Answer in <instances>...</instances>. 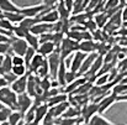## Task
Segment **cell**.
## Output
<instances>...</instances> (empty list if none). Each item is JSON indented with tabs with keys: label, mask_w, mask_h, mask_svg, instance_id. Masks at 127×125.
I'll list each match as a JSON object with an SVG mask.
<instances>
[{
	"label": "cell",
	"mask_w": 127,
	"mask_h": 125,
	"mask_svg": "<svg viewBox=\"0 0 127 125\" xmlns=\"http://www.w3.org/2000/svg\"><path fill=\"white\" fill-rule=\"evenodd\" d=\"M0 104L10 108L11 110H17V94L10 87L1 88L0 89Z\"/></svg>",
	"instance_id": "6da1fadb"
},
{
	"label": "cell",
	"mask_w": 127,
	"mask_h": 125,
	"mask_svg": "<svg viewBox=\"0 0 127 125\" xmlns=\"http://www.w3.org/2000/svg\"><path fill=\"white\" fill-rule=\"evenodd\" d=\"M79 51V42L74 41L69 37H64L63 41L59 46V53H61V60H67L72 53H75Z\"/></svg>",
	"instance_id": "7a4b0ae2"
},
{
	"label": "cell",
	"mask_w": 127,
	"mask_h": 125,
	"mask_svg": "<svg viewBox=\"0 0 127 125\" xmlns=\"http://www.w3.org/2000/svg\"><path fill=\"white\" fill-rule=\"evenodd\" d=\"M49 10L44 4H38V5H31V6H25V7H20V12L25 16V17H38L41 16L44 11Z\"/></svg>",
	"instance_id": "3957f363"
},
{
	"label": "cell",
	"mask_w": 127,
	"mask_h": 125,
	"mask_svg": "<svg viewBox=\"0 0 127 125\" xmlns=\"http://www.w3.org/2000/svg\"><path fill=\"white\" fill-rule=\"evenodd\" d=\"M97 112H99V104L97 103H95V102L86 103L84 107L80 109V115H82L83 123L88 124L91 120V118L97 114Z\"/></svg>",
	"instance_id": "277c9868"
},
{
	"label": "cell",
	"mask_w": 127,
	"mask_h": 125,
	"mask_svg": "<svg viewBox=\"0 0 127 125\" xmlns=\"http://www.w3.org/2000/svg\"><path fill=\"white\" fill-rule=\"evenodd\" d=\"M47 62L49 66V74L52 78H57V73H58V68L61 64V53L59 50L57 48L51 56L47 57Z\"/></svg>",
	"instance_id": "5b68a950"
},
{
	"label": "cell",
	"mask_w": 127,
	"mask_h": 125,
	"mask_svg": "<svg viewBox=\"0 0 127 125\" xmlns=\"http://www.w3.org/2000/svg\"><path fill=\"white\" fill-rule=\"evenodd\" d=\"M33 105V98H31L27 93L17 94V110L21 112L24 115L32 108Z\"/></svg>",
	"instance_id": "8992f818"
},
{
	"label": "cell",
	"mask_w": 127,
	"mask_h": 125,
	"mask_svg": "<svg viewBox=\"0 0 127 125\" xmlns=\"http://www.w3.org/2000/svg\"><path fill=\"white\" fill-rule=\"evenodd\" d=\"M11 51L14 55H19V56H25L27 48H29V45L25 39H17V37H11Z\"/></svg>",
	"instance_id": "52a82bcc"
},
{
	"label": "cell",
	"mask_w": 127,
	"mask_h": 125,
	"mask_svg": "<svg viewBox=\"0 0 127 125\" xmlns=\"http://www.w3.org/2000/svg\"><path fill=\"white\" fill-rule=\"evenodd\" d=\"M117 102V95L115 94V93H112V92H110L107 95H105L97 104H99V112H97V114H104L105 112H107L109 110V108H111L115 103Z\"/></svg>",
	"instance_id": "ba28073f"
},
{
	"label": "cell",
	"mask_w": 127,
	"mask_h": 125,
	"mask_svg": "<svg viewBox=\"0 0 127 125\" xmlns=\"http://www.w3.org/2000/svg\"><path fill=\"white\" fill-rule=\"evenodd\" d=\"M86 56L88 55L84 53V52H82V51H77L75 53H73V58L70 61V66L68 67V69L78 76V72H79V69H80V67H82L83 62H84V60L86 58Z\"/></svg>",
	"instance_id": "9c48e42d"
},
{
	"label": "cell",
	"mask_w": 127,
	"mask_h": 125,
	"mask_svg": "<svg viewBox=\"0 0 127 125\" xmlns=\"http://www.w3.org/2000/svg\"><path fill=\"white\" fill-rule=\"evenodd\" d=\"M38 19H40V22H46V24H51V25H54L61 20L59 14L56 9H49V10L44 11L41 16H38Z\"/></svg>",
	"instance_id": "30bf717a"
},
{
	"label": "cell",
	"mask_w": 127,
	"mask_h": 125,
	"mask_svg": "<svg viewBox=\"0 0 127 125\" xmlns=\"http://www.w3.org/2000/svg\"><path fill=\"white\" fill-rule=\"evenodd\" d=\"M27 77H29V73L26 76H22V77H19L14 83L10 85V88L16 93V94H22V93H26V89H27Z\"/></svg>",
	"instance_id": "8fae6325"
},
{
	"label": "cell",
	"mask_w": 127,
	"mask_h": 125,
	"mask_svg": "<svg viewBox=\"0 0 127 125\" xmlns=\"http://www.w3.org/2000/svg\"><path fill=\"white\" fill-rule=\"evenodd\" d=\"M48 110H49V107L47 105V103H42V104L35 107V120H33V123L38 125L41 124L43 119L46 118V115L48 114Z\"/></svg>",
	"instance_id": "7c38bea8"
},
{
	"label": "cell",
	"mask_w": 127,
	"mask_h": 125,
	"mask_svg": "<svg viewBox=\"0 0 127 125\" xmlns=\"http://www.w3.org/2000/svg\"><path fill=\"white\" fill-rule=\"evenodd\" d=\"M97 56H99L97 52H93V53H89V55L86 56V58L84 60V62H83V64H82V67H80V69H79V72H78V77L84 76L85 73L90 69L91 64L94 63V61L96 60Z\"/></svg>",
	"instance_id": "4fadbf2b"
},
{
	"label": "cell",
	"mask_w": 127,
	"mask_h": 125,
	"mask_svg": "<svg viewBox=\"0 0 127 125\" xmlns=\"http://www.w3.org/2000/svg\"><path fill=\"white\" fill-rule=\"evenodd\" d=\"M70 107V103H69V99L67 100V102H63V103H61V104H58V105H54V107H51L49 108V113L52 114V117L56 119V118H61L64 113H65V110L68 109Z\"/></svg>",
	"instance_id": "5bb4252c"
},
{
	"label": "cell",
	"mask_w": 127,
	"mask_h": 125,
	"mask_svg": "<svg viewBox=\"0 0 127 125\" xmlns=\"http://www.w3.org/2000/svg\"><path fill=\"white\" fill-rule=\"evenodd\" d=\"M53 25H51V24H46V22H38L37 25H35L33 27H32V30L30 31L31 34H33V35H36V36H41L43 34H47V32H53Z\"/></svg>",
	"instance_id": "9a60e30c"
},
{
	"label": "cell",
	"mask_w": 127,
	"mask_h": 125,
	"mask_svg": "<svg viewBox=\"0 0 127 125\" xmlns=\"http://www.w3.org/2000/svg\"><path fill=\"white\" fill-rule=\"evenodd\" d=\"M97 46L99 45L96 42H94L93 40H85V41L79 42V51L89 55V53H93V52H97Z\"/></svg>",
	"instance_id": "2e32d148"
},
{
	"label": "cell",
	"mask_w": 127,
	"mask_h": 125,
	"mask_svg": "<svg viewBox=\"0 0 127 125\" xmlns=\"http://www.w3.org/2000/svg\"><path fill=\"white\" fill-rule=\"evenodd\" d=\"M67 72H68V67H67V64H65V61H64V60H61V64H59L58 73H57V78H56L61 87H65V85H67V82H65Z\"/></svg>",
	"instance_id": "e0dca14e"
},
{
	"label": "cell",
	"mask_w": 127,
	"mask_h": 125,
	"mask_svg": "<svg viewBox=\"0 0 127 125\" xmlns=\"http://www.w3.org/2000/svg\"><path fill=\"white\" fill-rule=\"evenodd\" d=\"M20 7L15 5L11 0H0V12H19Z\"/></svg>",
	"instance_id": "ac0fdd59"
},
{
	"label": "cell",
	"mask_w": 127,
	"mask_h": 125,
	"mask_svg": "<svg viewBox=\"0 0 127 125\" xmlns=\"http://www.w3.org/2000/svg\"><path fill=\"white\" fill-rule=\"evenodd\" d=\"M86 81H88V79H86L85 77H83V78H82V77H78V78L74 79L73 82H70L69 84H67V85L64 87V90H63V92H64L65 94H73V93H74L83 83H85Z\"/></svg>",
	"instance_id": "d6986e66"
},
{
	"label": "cell",
	"mask_w": 127,
	"mask_h": 125,
	"mask_svg": "<svg viewBox=\"0 0 127 125\" xmlns=\"http://www.w3.org/2000/svg\"><path fill=\"white\" fill-rule=\"evenodd\" d=\"M56 50H57V47H56V45H54L53 42H43V43L40 45L37 52H38L40 55H42L43 57H48V56H51Z\"/></svg>",
	"instance_id": "ffe728a7"
},
{
	"label": "cell",
	"mask_w": 127,
	"mask_h": 125,
	"mask_svg": "<svg viewBox=\"0 0 127 125\" xmlns=\"http://www.w3.org/2000/svg\"><path fill=\"white\" fill-rule=\"evenodd\" d=\"M44 60H46V57H43L42 55H40L38 52L35 55V57L32 58V61H31V63H30V66L27 67L29 68V72H31V73H36L37 72V69L42 66V63L44 62Z\"/></svg>",
	"instance_id": "44dd1931"
},
{
	"label": "cell",
	"mask_w": 127,
	"mask_h": 125,
	"mask_svg": "<svg viewBox=\"0 0 127 125\" xmlns=\"http://www.w3.org/2000/svg\"><path fill=\"white\" fill-rule=\"evenodd\" d=\"M93 20L95 21L97 29H101V27H104V26L107 25V22H109V16H107V14H106L105 11H100V12H96V14H95V16H94Z\"/></svg>",
	"instance_id": "7402d4cb"
},
{
	"label": "cell",
	"mask_w": 127,
	"mask_h": 125,
	"mask_svg": "<svg viewBox=\"0 0 127 125\" xmlns=\"http://www.w3.org/2000/svg\"><path fill=\"white\" fill-rule=\"evenodd\" d=\"M68 99H69V98H68V94H65V93L63 92V93H59V94H57V95L49 98V99L47 100V105L51 108V107L58 105V104H61V103H63V102H67Z\"/></svg>",
	"instance_id": "603a6c76"
},
{
	"label": "cell",
	"mask_w": 127,
	"mask_h": 125,
	"mask_svg": "<svg viewBox=\"0 0 127 125\" xmlns=\"http://www.w3.org/2000/svg\"><path fill=\"white\" fill-rule=\"evenodd\" d=\"M40 22V19L38 17H25L20 24H19V26H21L22 29H25L26 31H31L32 30V27L35 26V25H37Z\"/></svg>",
	"instance_id": "cb8c5ba5"
},
{
	"label": "cell",
	"mask_w": 127,
	"mask_h": 125,
	"mask_svg": "<svg viewBox=\"0 0 127 125\" xmlns=\"http://www.w3.org/2000/svg\"><path fill=\"white\" fill-rule=\"evenodd\" d=\"M12 71V56L11 55H6L4 58V62L0 67V74L4 76L6 73H10Z\"/></svg>",
	"instance_id": "d4e9b609"
},
{
	"label": "cell",
	"mask_w": 127,
	"mask_h": 125,
	"mask_svg": "<svg viewBox=\"0 0 127 125\" xmlns=\"http://www.w3.org/2000/svg\"><path fill=\"white\" fill-rule=\"evenodd\" d=\"M24 118H25V115H24L21 112H19V110H12L11 114H10V117H9L7 123L10 125H20L24 122Z\"/></svg>",
	"instance_id": "484cf974"
},
{
	"label": "cell",
	"mask_w": 127,
	"mask_h": 125,
	"mask_svg": "<svg viewBox=\"0 0 127 125\" xmlns=\"http://www.w3.org/2000/svg\"><path fill=\"white\" fill-rule=\"evenodd\" d=\"M4 17L6 19V20H9L12 25H19L24 19H25V16L19 11V12H6V14H4Z\"/></svg>",
	"instance_id": "4316f807"
},
{
	"label": "cell",
	"mask_w": 127,
	"mask_h": 125,
	"mask_svg": "<svg viewBox=\"0 0 127 125\" xmlns=\"http://www.w3.org/2000/svg\"><path fill=\"white\" fill-rule=\"evenodd\" d=\"M56 10L58 11L61 20H68V19H70V15H72V14L68 11V9L65 7V5H64V2H63V1H59V2L57 4Z\"/></svg>",
	"instance_id": "83f0119b"
},
{
	"label": "cell",
	"mask_w": 127,
	"mask_h": 125,
	"mask_svg": "<svg viewBox=\"0 0 127 125\" xmlns=\"http://www.w3.org/2000/svg\"><path fill=\"white\" fill-rule=\"evenodd\" d=\"M25 40L27 42V45L30 46V47H32V48H35L36 51L38 50V47H40V37L38 36H36V35H33V34H31V32H29L27 34V36L25 37Z\"/></svg>",
	"instance_id": "f1b7e54d"
},
{
	"label": "cell",
	"mask_w": 127,
	"mask_h": 125,
	"mask_svg": "<svg viewBox=\"0 0 127 125\" xmlns=\"http://www.w3.org/2000/svg\"><path fill=\"white\" fill-rule=\"evenodd\" d=\"M88 125H115L110 123L106 118H104L101 114H96L91 118V120L88 123Z\"/></svg>",
	"instance_id": "f546056e"
},
{
	"label": "cell",
	"mask_w": 127,
	"mask_h": 125,
	"mask_svg": "<svg viewBox=\"0 0 127 125\" xmlns=\"http://www.w3.org/2000/svg\"><path fill=\"white\" fill-rule=\"evenodd\" d=\"M38 78H46V77H49V66H48V62H47V58L44 60V62L42 63V66L37 69V72L35 73Z\"/></svg>",
	"instance_id": "4dcf8cb0"
},
{
	"label": "cell",
	"mask_w": 127,
	"mask_h": 125,
	"mask_svg": "<svg viewBox=\"0 0 127 125\" xmlns=\"http://www.w3.org/2000/svg\"><path fill=\"white\" fill-rule=\"evenodd\" d=\"M16 77H22V76H26L29 72H27V66L22 64V66H12V71H11Z\"/></svg>",
	"instance_id": "1f68e13d"
},
{
	"label": "cell",
	"mask_w": 127,
	"mask_h": 125,
	"mask_svg": "<svg viewBox=\"0 0 127 125\" xmlns=\"http://www.w3.org/2000/svg\"><path fill=\"white\" fill-rule=\"evenodd\" d=\"M120 6V0H105L104 2V11H110L114 9H117Z\"/></svg>",
	"instance_id": "d6a6232c"
},
{
	"label": "cell",
	"mask_w": 127,
	"mask_h": 125,
	"mask_svg": "<svg viewBox=\"0 0 127 125\" xmlns=\"http://www.w3.org/2000/svg\"><path fill=\"white\" fill-rule=\"evenodd\" d=\"M36 53H37V51H36L35 48H32V47L29 46V48H27V51H26V53H25V56H24V58H25V63H26L27 67L30 66V63H31V61H32V58L35 57Z\"/></svg>",
	"instance_id": "836d02e7"
},
{
	"label": "cell",
	"mask_w": 127,
	"mask_h": 125,
	"mask_svg": "<svg viewBox=\"0 0 127 125\" xmlns=\"http://www.w3.org/2000/svg\"><path fill=\"white\" fill-rule=\"evenodd\" d=\"M12 34H14V36H15V37H17V39H25V37L27 36L29 31H26V30H25V29H22L21 26L16 25V26L14 27V30H12Z\"/></svg>",
	"instance_id": "e575fe53"
},
{
	"label": "cell",
	"mask_w": 127,
	"mask_h": 125,
	"mask_svg": "<svg viewBox=\"0 0 127 125\" xmlns=\"http://www.w3.org/2000/svg\"><path fill=\"white\" fill-rule=\"evenodd\" d=\"M11 109L7 108V107H2L0 109V123H6L9 120V117L11 114Z\"/></svg>",
	"instance_id": "d590c367"
},
{
	"label": "cell",
	"mask_w": 127,
	"mask_h": 125,
	"mask_svg": "<svg viewBox=\"0 0 127 125\" xmlns=\"http://www.w3.org/2000/svg\"><path fill=\"white\" fill-rule=\"evenodd\" d=\"M14 27H15V26H14L9 20H6L5 17L0 20V29H1V30H5V31H7V32H11V34H12Z\"/></svg>",
	"instance_id": "8d00e7d4"
},
{
	"label": "cell",
	"mask_w": 127,
	"mask_h": 125,
	"mask_svg": "<svg viewBox=\"0 0 127 125\" xmlns=\"http://www.w3.org/2000/svg\"><path fill=\"white\" fill-rule=\"evenodd\" d=\"M109 82H110L109 73H106V74H102V76H97L94 81V85H106Z\"/></svg>",
	"instance_id": "74e56055"
},
{
	"label": "cell",
	"mask_w": 127,
	"mask_h": 125,
	"mask_svg": "<svg viewBox=\"0 0 127 125\" xmlns=\"http://www.w3.org/2000/svg\"><path fill=\"white\" fill-rule=\"evenodd\" d=\"M10 52H12L11 51V43L10 42H2V43H0V55H2V56L11 55Z\"/></svg>",
	"instance_id": "f35d334b"
},
{
	"label": "cell",
	"mask_w": 127,
	"mask_h": 125,
	"mask_svg": "<svg viewBox=\"0 0 127 125\" xmlns=\"http://www.w3.org/2000/svg\"><path fill=\"white\" fill-rule=\"evenodd\" d=\"M12 56V66H22L25 63V58L22 56H19V55H11Z\"/></svg>",
	"instance_id": "ab89813d"
},
{
	"label": "cell",
	"mask_w": 127,
	"mask_h": 125,
	"mask_svg": "<svg viewBox=\"0 0 127 125\" xmlns=\"http://www.w3.org/2000/svg\"><path fill=\"white\" fill-rule=\"evenodd\" d=\"M59 0H42V4H44L48 9H52V6H57Z\"/></svg>",
	"instance_id": "60d3db41"
},
{
	"label": "cell",
	"mask_w": 127,
	"mask_h": 125,
	"mask_svg": "<svg viewBox=\"0 0 127 125\" xmlns=\"http://www.w3.org/2000/svg\"><path fill=\"white\" fill-rule=\"evenodd\" d=\"M121 17L124 22H127V6H124V9L121 10Z\"/></svg>",
	"instance_id": "b9f144b4"
},
{
	"label": "cell",
	"mask_w": 127,
	"mask_h": 125,
	"mask_svg": "<svg viewBox=\"0 0 127 125\" xmlns=\"http://www.w3.org/2000/svg\"><path fill=\"white\" fill-rule=\"evenodd\" d=\"M2 42H11V37H9L4 34H0V43H2Z\"/></svg>",
	"instance_id": "7bdbcfd3"
},
{
	"label": "cell",
	"mask_w": 127,
	"mask_h": 125,
	"mask_svg": "<svg viewBox=\"0 0 127 125\" xmlns=\"http://www.w3.org/2000/svg\"><path fill=\"white\" fill-rule=\"evenodd\" d=\"M120 68H121V71H127V57H125L124 61L120 63Z\"/></svg>",
	"instance_id": "ee69618b"
},
{
	"label": "cell",
	"mask_w": 127,
	"mask_h": 125,
	"mask_svg": "<svg viewBox=\"0 0 127 125\" xmlns=\"http://www.w3.org/2000/svg\"><path fill=\"white\" fill-rule=\"evenodd\" d=\"M4 87H9V84H7V82L5 81V78L0 74V89L4 88Z\"/></svg>",
	"instance_id": "f6af8a7d"
},
{
	"label": "cell",
	"mask_w": 127,
	"mask_h": 125,
	"mask_svg": "<svg viewBox=\"0 0 127 125\" xmlns=\"http://www.w3.org/2000/svg\"><path fill=\"white\" fill-rule=\"evenodd\" d=\"M117 102H127V93L122 94V95H119L117 97Z\"/></svg>",
	"instance_id": "bcb514c9"
},
{
	"label": "cell",
	"mask_w": 127,
	"mask_h": 125,
	"mask_svg": "<svg viewBox=\"0 0 127 125\" xmlns=\"http://www.w3.org/2000/svg\"><path fill=\"white\" fill-rule=\"evenodd\" d=\"M4 58H5V56H2V55H0V67H1V64H2V62H4Z\"/></svg>",
	"instance_id": "7dc6e473"
},
{
	"label": "cell",
	"mask_w": 127,
	"mask_h": 125,
	"mask_svg": "<svg viewBox=\"0 0 127 125\" xmlns=\"http://www.w3.org/2000/svg\"><path fill=\"white\" fill-rule=\"evenodd\" d=\"M2 107H5V105H2V104H0V109H1V108H2Z\"/></svg>",
	"instance_id": "c3c4849f"
},
{
	"label": "cell",
	"mask_w": 127,
	"mask_h": 125,
	"mask_svg": "<svg viewBox=\"0 0 127 125\" xmlns=\"http://www.w3.org/2000/svg\"><path fill=\"white\" fill-rule=\"evenodd\" d=\"M126 125H127V123H126Z\"/></svg>",
	"instance_id": "681fc988"
}]
</instances>
